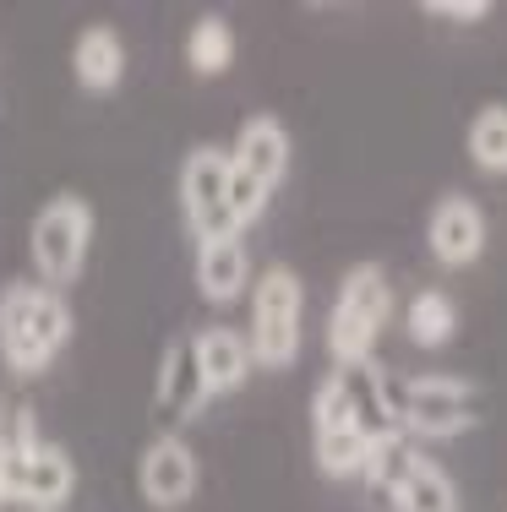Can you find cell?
Wrapping results in <instances>:
<instances>
[{"mask_svg": "<svg viewBox=\"0 0 507 512\" xmlns=\"http://www.w3.org/2000/svg\"><path fill=\"white\" fill-rule=\"evenodd\" d=\"M88 246H93V207L77 191H60V197L39 207L28 251H33V273H39L44 289L77 284L82 267H88Z\"/></svg>", "mask_w": 507, "mask_h": 512, "instance_id": "cell-5", "label": "cell"}, {"mask_svg": "<svg viewBox=\"0 0 507 512\" xmlns=\"http://www.w3.org/2000/svg\"><path fill=\"white\" fill-rule=\"evenodd\" d=\"M0 507H6V485H0Z\"/></svg>", "mask_w": 507, "mask_h": 512, "instance_id": "cell-23", "label": "cell"}, {"mask_svg": "<svg viewBox=\"0 0 507 512\" xmlns=\"http://www.w3.org/2000/svg\"><path fill=\"white\" fill-rule=\"evenodd\" d=\"M388 316H393V284H388V273H382L377 262L349 267L344 284H338L333 311H328V355H333V365L377 360L371 349H377Z\"/></svg>", "mask_w": 507, "mask_h": 512, "instance_id": "cell-3", "label": "cell"}, {"mask_svg": "<svg viewBox=\"0 0 507 512\" xmlns=\"http://www.w3.org/2000/svg\"><path fill=\"white\" fill-rule=\"evenodd\" d=\"M426 17L458 22V28H475V22H486V17H491V0H431Z\"/></svg>", "mask_w": 507, "mask_h": 512, "instance_id": "cell-22", "label": "cell"}, {"mask_svg": "<svg viewBox=\"0 0 507 512\" xmlns=\"http://www.w3.org/2000/svg\"><path fill=\"white\" fill-rule=\"evenodd\" d=\"M137 485L148 496V507H159V512L186 507L197 496V453L180 436H153L137 463Z\"/></svg>", "mask_w": 507, "mask_h": 512, "instance_id": "cell-11", "label": "cell"}, {"mask_svg": "<svg viewBox=\"0 0 507 512\" xmlns=\"http://www.w3.org/2000/svg\"><path fill=\"white\" fill-rule=\"evenodd\" d=\"M208 404V387H202L197 355H191V338H175L159 360V382H153V414H159L164 436H175L186 420H197V409Z\"/></svg>", "mask_w": 507, "mask_h": 512, "instance_id": "cell-10", "label": "cell"}, {"mask_svg": "<svg viewBox=\"0 0 507 512\" xmlns=\"http://www.w3.org/2000/svg\"><path fill=\"white\" fill-rule=\"evenodd\" d=\"M71 338V306L39 278H11L0 289V360L17 376H39Z\"/></svg>", "mask_w": 507, "mask_h": 512, "instance_id": "cell-1", "label": "cell"}, {"mask_svg": "<svg viewBox=\"0 0 507 512\" xmlns=\"http://www.w3.org/2000/svg\"><path fill=\"white\" fill-rule=\"evenodd\" d=\"M426 246L442 267L480 262V251H486V213H480V202L464 197V191L437 197V207L426 218Z\"/></svg>", "mask_w": 507, "mask_h": 512, "instance_id": "cell-8", "label": "cell"}, {"mask_svg": "<svg viewBox=\"0 0 507 512\" xmlns=\"http://www.w3.org/2000/svg\"><path fill=\"white\" fill-rule=\"evenodd\" d=\"M388 502L398 512H458V485H453V474L442 469L437 458H426L415 447V458H409L404 474H398V485L388 491Z\"/></svg>", "mask_w": 507, "mask_h": 512, "instance_id": "cell-16", "label": "cell"}, {"mask_svg": "<svg viewBox=\"0 0 507 512\" xmlns=\"http://www.w3.org/2000/svg\"><path fill=\"white\" fill-rule=\"evenodd\" d=\"M39 436V414L22 393H0V463H17L22 453H33Z\"/></svg>", "mask_w": 507, "mask_h": 512, "instance_id": "cell-21", "label": "cell"}, {"mask_svg": "<svg viewBox=\"0 0 507 512\" xmlns=\"http://www.w3.org/2000/svg\"><path fill=\"white\" fill-rule=\"evenodd\" d=\"M480 393L464 376H393V414L404 436H431V442H448L464 436L480 420Z\"/></svg>", "mask_w": 507, "mask_h": 512, "instance_id": "cell-4", "label": "cell"}, {"mask_svg": "<svg viewBox=\"0 0 507 512\" xmlns=\"http://www.w3.org/2000/svg\"><path fill=\"white\" fill-rule=\"evenodd\" d=\"M251 284V256L240 240H202L197 246V289L208 306H229Z\"/></svg>", "mask_w": 507, "mask_h": 512, "instance_id": "cell-15", "label": "cell"}, {"mask_svg": "<svg viewBox=\"0 0 507 512\" xmlns=\"http://www.w3.org/2000/svg\"><path fill=\"white\" fill-rule=\"evenodd\" d=\"M186 66L197 77H219V71L235 66V28L224 17H197L186 33Z\"/></svg>", "mask_w": 507, "mask_h": 512, "instance_id": "cell-17", "label": "cell"}, {"mask_svg": "<svg viewBox=\"0 0 507 512\" xmlns=\"http://www.w3.org/2000/svg\"><path fill=\"white\" fill-rule=\"evenodd\" d=\"M338 376V393H344L349 425L371 442L382 436H398V414H393V376L382 371L377 360H360V365H333Z\"/></svg>", "mask_w": 507, "mask_h": 512, "instance_id": "cell-9", "label": "cell"}, {"mask_svg": "<svg viewBox=\"0 0 507 512\" xmlns=\"http://www.w3.org/2000/svg\"><path fill=\"white\" fill-rule=\"evenodd\" d=\"M191 355H197V371H202L208 398L246 387V376H251V344H246V333H235V327H202V333L191 338Z\"/></svg>", "mask_w": 507, "mask_h": 512, "instance_id": "cell-13", "label": "cell"}, {"mask_svg": "<svg viewBox=\"0 0 507 512\" xmlns=\"http://www.w3.org/2000/svg\"><path fill=\"white\" fill-rule=\"evenodd\" d=\"M180 207H186L191 235L202 240H240L229 218V153L224 148H191L180 164Z\"/></svg>", "mask_w": 507, "mask_h": 512, "instance_id": "cell-6", "label": "cell"}, {"mask_svg": "<svg viewBox=\"0 0 507 512\" xmlns=\"http://www.w3.org/2000/svg\"><path fill=\"white\" fill-rule=\"evenodd\" d=\"M300 322H306V284H300L295 267L273 262L257 273V289H251V365L262 371H289L300 355Z\"/></svg>", "mask_w": 507, "mask_h": 512, "instance_id": "cell-2", "label": "cell"}, {"mask_svg": "<svg viewBox=\"0 0 507 512\" xmlns=\"http://www.w3.org/2000/svg\"><path fill=\"white\" fill-rule=\"evenodd\" d=\"M371 447H377L371 436H360L355 425H344V431H317L311 453H317V469L328 474V480H360V474H366Z\"/></svg>", "mask_w": 507, "mask_h": 512, "instance_id": "cell-19", "label": "cell"}, {"mask_svg": "<svg viewBox=\"0 0 507 512\" xmlns=\"http://www.w3.org/2000/svg\"><path fill=\"white\" fill-rule=\"evenodd\" d=\"M0 485H6V502H17L28 512H60L71 502V491H77V469H71L66 447L39 442L17 463H0Z\"/></svg>", "mask_w": 507, "mask_h": 512, "instance_id": "cell-7", "label": "cell"}, {"mask_svg": "<svg viewBox=\"0 0 507 512\" xmlns=\"http://www.w3.org/2000/svg\"><path fill=\"white\" fill-rule=\"evenodd\" d=\"M464 148L475 158V169L507 175V104L475 109V120H469V131H464Z\"/></svg>", "mask_w": 507, "mask_h": 512, "instance_id": "cell-20", "label": "cell"}, {"mask_svg": "<svg viewBox=\"0 0 507 512\" xmlns=\"http://www.w3.org/2000/svg\"><path fill=\"white\" fill-rule=\"evenodd\" d=\"M229 164L273 191L284 180V169H289V131H284V120L279 115H251L246 126H240L235 148H229Z\"/></svg>", "mask_w": 507, "mask_h": 512, "instance_id": "cell-12", "label": "cell"}, {"mask_svg": "<svg viewBox=\"0 0 507 512\" xmlns=\"http://www.w3.org/2000/svg\"><path fill=\"white\" fill-rule=\"evenodd\" d=\"M71 77L88 93H115V82L126 77V39L110 22H93V28L77 33V44H71Z\"/></svg>", "mask_w": 507, "mask_h": 512, "instance_id": "cell-14", "label": "cell"}, {"mask_svg": "<svg viewBox=\"0 0 507 512\" xmlns=\"http://www.w3.org/2000/svg\"><path fill=\"white\" fill-rule=\"evenodd\" d=\"M404 333L415 338L420 349H442L458 333V306L442 295V289H420V295L409 300V311H404Z\"/></svg>", "mask_w": 507, "mask_h": 512, "instance_id": "cell-18", "label": "cell"}]
</instances>
